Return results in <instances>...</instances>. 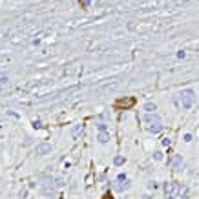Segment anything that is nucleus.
Masks as SVG:
<instances>
[{
    "instance_id": "nucleus-20",
    "label": "nucleus",
    "mask_w": 199,
    "mask_h": 199,
    "mask_svg": "<svg viewBox=\"0 0 199 199\" xmlns=\"http://www.w3.org/2000/svg\"><path fill=\"white\" fill-rule=\"evenodd\" d=\"M183 139H184V142H190L194 137H192V133H184V137H183Z\"/></svg>"
},
{
    "instance_id": "nucleus-13",
    "label": "nucleus",
    "mask_w": 199,
    "mask_h": 199,
    "mask_svg": "<svg viewBox=\"0 0 199 199\" xmlns=\"http://www.w3.org/2000/svg\"><path fill=\"white\" fill-rule=\"evenodd\" d=\"M124 157H122V155H115V157H113V164H115V166H122V164H124Z\"/></svg>"
},
{
    "instance_id": "nucleus-4",
    "label": "nucleus",
    "mask_w": 199,
    "mask_h": 199,
    "mask_svg": "<svg viewBox=\"0 0 199 199\" xmlns=\"http://www.w3.org/2000/svg\"><path fill=\"white\" fill-rule=\"evenodd\" d=\"M183 163H184V161H183V155H181V154H176V155L170 159V164H172L174 170H181V168H183Z\"/></svg>"
},
{
    "instance_id": "nucleus-14",
    "label": "nucleus",
    "mask_w": 199,
    "mask_h": 199,
    "mask_svg": "<svg viewBox=\"0 0 199 199\" xmlns=\"http://www.w3.org/2000/svg\"><path fill=\"white\" fill-rule=\"evenodd\" d=\"M53 184H55V188H59V186L64 184V179H62V177H55V183H53Z\"/></svg>"
},
{
    "instance_id": "nucleus-3",
    "label": "nucleus",
    "mask_w": 199,
    "mask_h": 199,
    "mask_svg": "<svg viewBox=\"0 0 199 199\" xmlns=\"http://www.w3.org/2000/svg\"><path fill=\"white\" fill-rule=\"evenodd\" d=\"M35 152H37V155H48V154L53 152V146H51L49 142H39Z\"/></svg>"
},
{
    "instance_id": "nucleus-16",
    "label": "nucleus",
    "mask_w": 199,
    "mask_h": 199,
    "mask_svg": "<svg viewBox=\"0 0 199 199\" xmlns=\"http://www.w3.org/2000/svg\"><path fill=\"white\" fill-rule=\"evenodd\" d=\"M97 128H99V132H108V130H106V124H104V122H97Z\"/></svg>"
},
{
    "instance_id": "nucleus-22",
    "label": "nucleus",
    "mask_w": 199,
    "mask_h": 199,
    "mask_svg": "<svg viewBox=\"0 0 199 199\" xmlns=\"http://www.w3.org/2000/svg\"><path fill=\"white\" fill-rule=\"evenodd\" d=\"M184 57H186V51H183V49L177 51V59H184Z\"/></svg>"
},
{
    "instance_id": "nucleus-1",
    "label": "nucleus",
    "mask_w": 199,
    "mask_h": 199,
    "mask_svg": "<svg viewBox=\"0 0 199 199\" xmlns=\"http://www.w3.org/2000/svg\"><path fill=\"white\" fill-rule=\"evenodd\" d=\"M197 99V95H196V91L194 90H190V88H186V90H183L179 93V100H181V106L184 108V110H190L192 106H194V102Z\"/></svg>"
},
{
    "instance_id": "nucleus-9",
    "label": "nucleus",
    "mask_w": 199,
    "mask_h": 199,
    "mask_svg": "<svg viewBox=\"0 0 199 199\" xmlns=\"http://www.w3.org/2000/svg\"><path fill=\"white\" fill-rule=\"evenodd\" d=\"M97 141H99L100 144H106V142L110 141V133H108V132H99V135H97Z\"/></svg>"
},
{
    "instance_id": "nucleus-2",
    "label": "nucleus",
    "mask_w": 199,
    "mask_h": 199,
    "mask_svg": "<svg viewBox=\"0 0 199 199\" xmlns=\"http://www.w3.org/2000/svg\"><path fill=\"white\" fill-rule=\"evenodd\" d=\"M163 190H164V196L168 199H176L177 197V192H179V184L177 183H164L163 184Z\"/></svg>"
},
{
    "instance_id": "nucleus-18",
    "label": "nucleus",
    "mask_w": 199,
    "mask_h": 199,
    "mask_svg": "<svg viewBox=\"0 0 199 199\" xmlns=\"http://www.w3.org/2000/svg\"><path fill=\"white\" fill-rule=\"evenodd\" d=\"M26 196H28V188H22V190L19 192V197H22V199H24Z\"/></svg>"
},
{
    "instance_id": "nucleus-15",
    "label": "nucleus",
    "mask_w": 199,
    "mask_h": 199,
    "mask_svg": "<svg viewBox=\"0 0 199 199\" xmlns=\"http://www.w3.org/2000/svg\"><path fill=\"white\" fill-rule=\"evenodd\" d=\"M148 188H150V190H157V188H159V184H157L155 181H150V183H148Z\"/></svg>"
},
{
    "instance_id": "nucleus-12",
    "label": "nucleus",
    "mask_w": 199,
    "mask_h": 199,
    "mask_svg": "<svg viewBox=\"0 0 199 199\" xmlns=\"http://www.w3.org/2000/svg\"><path fill=\"white\" fill-rule=\"evenodd\" d=\"M80 132H82V124H75V126L71 128V137H77Z\"/></svg>"
},
{
    "instance_id": "nucleus-5",
    "label": "nucleus",
    "mask_w": 199,
    "mask_h": 199,
    "mask_svg": "<svg viewBox=\"0 0 199 199\" xmlns=\"http://www.w3.org/2000/svg\"><path fill=\"white\" fill-rule=\"evenodd\" d=\"M144 122L146 124H155V122H161V117L157 112H154V113H146L144 115Z\"/></svg>"
},
{
    "instance_id": "nucleus-10",
    "label": "nucleus",
    "mask_w": 199,
    "mask_h": 199,
    "mask_svg": "<svg viewBox=\"0 0 199 199\" xmlns=\"http://www.w3.org/2000/svg\"><path fill=\"white\" fill-rule=\"evenodd\" d=\"M161 130H163V124H161V122H155V124H150V126H148V132H150V133H159Z\"/></svg>"
},
{
    "instance_id": "nucleus-23",
    "label": "nucleus",
    "mask_w": 199,
    "mask_h": 199,
    "mask_svg": "<svg viewBox=\"0 0 199 199\" xmlns=\"http://www.w3.org/2000/svg\"><path fill=\"white\" fill-rule=\"evenodd\" d=\"M7 82H9V79H7L6 75H2V77H0V84H7Z\"/></svg>"
},
{
    "instance_id": "nucleus-7",
    "label": "nucleus",
    "mask_w": 199,
    "mask_h": 199,
    "mask_svg": "<svg viewBox=\"0 0 199 199\" xmlns=\"http://www.w3.org/2000/svg\"><path fill=\"white\" fill-rule=\"evenodd\" d=\"M42 194H44L46 197H55V196H57V188L51 186V184H49V186H44V188H42Z\"/></svg>"
},
{
    "instance_id": "nucleus-17",
    "label": "nucleus",
    "mask_w": 199,
    "mask_h": 199,
    "mask_svg": "<svg viewBox=\"0 0 199 199\" xmlns=\"http://www.w3.org/2000/svg\"><path fill=\"white\" fill-rule=\"evenodd\" d=\"M154 159H155V161H163V154H161V152H154Z\"/></svg>"
},
{
    "instance_id": "nucleus-24",
    "label": "nucleus",
    "mask_w": 199,
    "mask_h": 199,
    "mask_svg": "<svg viewBox=\"0 0 199 199\" xmlns=\"http://www.w3.org/2000/svg\"><path fill=\"white\" fill-rule=\"evenodd\" d=\"M102 199H113V197H112V196H104Z\"/></svg>"
},
{
    "instance_id": "nucleus-21",
    "label": "nucleus",
    "mask_w": 199,
    "mask_h": 199,
    "mask_svg": "<svg viewBox=\"0 0 199 199\" xmlns=\"http://www.w3.org/2000/svg\"><path fill=\"white\" fill-rule=\"evenodd\" d=\"M117 181H128L126 174H119V176H117Z\"/></svg>"
},
{
    "instance_id": "nucleus-6",
    "label": "nucleus",
    "mask_w": 199,
    "mask_h": 199,
    "mask_svg": "<svg viewBox=\"0 0 199 199\" xmlns=\"http://www.w3.org/2000/svg\"><path fill=\"white\" fill-rule=\"evenodd\" d=\"M128 188H130V181H117V183H113V190H117V192H124Z\"/></svg>"
},
{
    "instance_id": "nucleus-8",
    "label": "nucleus",
    "mask_w": 199,
    "mask_h": 199,
    "mask_svg": "<svg viewBox=\"0 0 199 199\" xmlns=\"http://www.w3.org/2000/svg\"><path fill=\"white\" fill-rule=\"evenodd\" d=\"M142 108H144V112H146V113H154V112L157 110V106H155V102H152V100H148V102H144V106H142Z\"/></svg>"
},
{
    "instance_id": "nucleus-11",
    "label": "nucleus",
    "mask_w": 199,
    "mask_h": 199,
    "mask_svg": "<svg viewBox=\"0 0 199 199\" xmlns=\"http://www.w3.org/2000/svg\"><path fill=\"white\" fill-rule=\"evenodd\" d=\"M186 194H188V186L179 184V192H177V196H181V199H184L186 197Z\"/></svg>"
},
{
    "instance_id": "nucleus-19",
    "label": "nucleus",
    "mask_w": 199,
    "mask_h": 199,
    "mask_svg": "<svg viewBox=\"0 0 199 199\" xmlns=\"http://www.w3.org/2000/svg\"><path fill=\"white\" fill-rule=\"evenodd\" d=\"M170 144H172V139L170 137H164L163 139V146H170Z\"/></svg>"
}]
</instances>
